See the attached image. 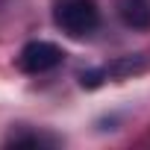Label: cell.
Segmentation results:
<instances>
[{"mask_svg": "<svg viewBox=\"0 0 150 150\" xmlns=\"http://www.w3.org/2000/svg\"><path fill=\"white\" fill-rule=\"evenodd\" d=\"M53 24L71 38H86L100 27V9L94 0H56Z\"/></svg>", "mask_w": 150, "mask_h": 150, "instance_id": "1", "label": "cell"}, {"mask_svg": "<svg viewBox=\"0 0 150 150\" xmlns=\"http://www.w3.org/2000/svg\"><path fill=\"white\" fill-rule=\"evenodd\" d=\"M62 62H65V50L59 44H53V41H30L18 53V68L24 74H33V77L59 68Z\"/></svg>", "mask_w": 150, "mask_h": 150, "instance_id": "2", "label": "cell"}, {"mask_svg": "<svg viewBox=\"0 0 150 150\" xmlns=\"http://www.w3.org/2000/svg\"><path fill=\"white\" fill-rule=\"evenodd\" d=\"M118 15L132 30L150 27V0H118Z\"/></svg>", "mask_w": 150, "mask_h": 150, "instance_id": "3", "label": "cell"}, {"mask_svg": "<svg viewBox=\"0 0 150 150\" xmlns=\"http://www.w3.org/2000/svg\"><path fill=\"white\" fill-rule=\"evenodd\" d=\"M118 71H135V68H141V65H132V59H127V62H118L115 65ZM97 77H112V68H103V71H91V74H83V86H97Z\"/></svg>", "mask_w": 150, "mask_h": 150, "instance_id": "4", "label": "cell"}, {"mask_svg": "<svg viewBox=\"0 0 150 150\" xmlns=\"http://www.w3.org/2000/svg\"><path fill=\"white\" fill-rule=\"evenodd\" d=\"M9 144H15V147H24V144H33V147H41V144H53V138H47V135H35V132H24V135H12L9 138Z\"/></svg>", "mask_w": 150, "mask_h": 150, "instance_id": "5", "label": "cell"}]
</instances>
